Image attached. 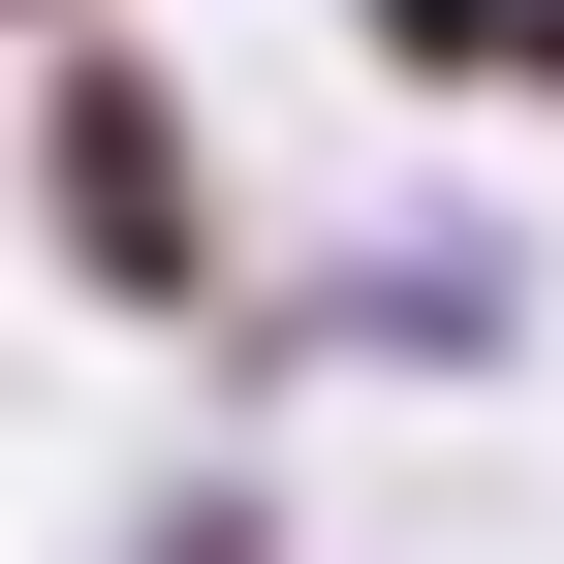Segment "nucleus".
<instances>
[{
  "label": "nucleus",
  "mask_w": 564,
  "mask_h": 564,
  "mask_svg": "<svg viewBox=\"0 0 564 564\" xmlns=\"http://www.w3.org/2000/svg\"><path fill=\"white\" fill-rule=\"evenodd\" d=\"M63 188H95V282H188V220H158V188H188V158H158V95L63 126Z\"/></svg>",
  "instance_id": "nucleus-1"
}]
</instances>
